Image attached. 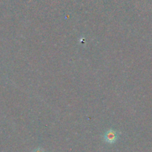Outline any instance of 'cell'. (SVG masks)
I'll use <instances>...</instances> for the list:
<instances>
[{
	"label": "cell",
	"instance_id": "1",
	"mask_svg": "<svg viewBox=\"0 0 152 152\" xmlns=\"http://www.w3.org/2000/svg\"><path fill=\"white\" fill-rule=\"evenodd\" d=\"M117 138H118V134H117V132L114 130H108V132H105V135H104L105 141L110 144L115 142Z\"/></svg>",
	"mask_w": 152,
	"mask_h": 152
},
{
	"label": "cell",
	"instance_id": "2",
	"mask_svg": "<svg viewBox=\"0 0 152 152\" xmlns=\"http://www.w3.org/2000/svg\"><path fill=\"white\" fill-rule=\"evenodd\" d=\"M33 152H45V151L43 149H42V148H37V149L34 150Z\"/></svg>",
	"mask_w": 152,
	"mask_h": 152
}]
</instances>
